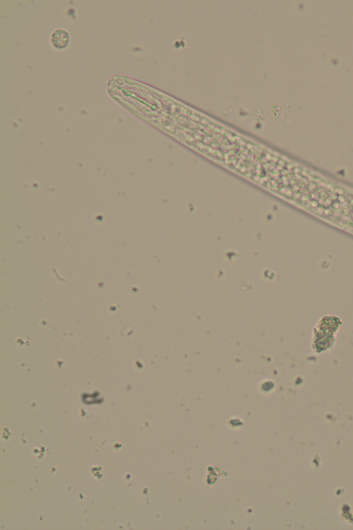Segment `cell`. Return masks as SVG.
Wrapping results in <instances>:
<instances>
[{
    "mask_svg": "<svg viewBox=\"0 0 353 530\" xmlns=\"http://www.w3.org/2000/svg\"><path fill=\"white\" fill-rule=\"evenodd\" d=\"M70 40L69 32L62 28L56 29L51 35V42L57 49H64L68 46Z\"/></svg>",
    "mask_w": 353,
    "mask_h": 530,
    "instance_id": "obj_1",
    "label": "cell"
}]
</instances>
